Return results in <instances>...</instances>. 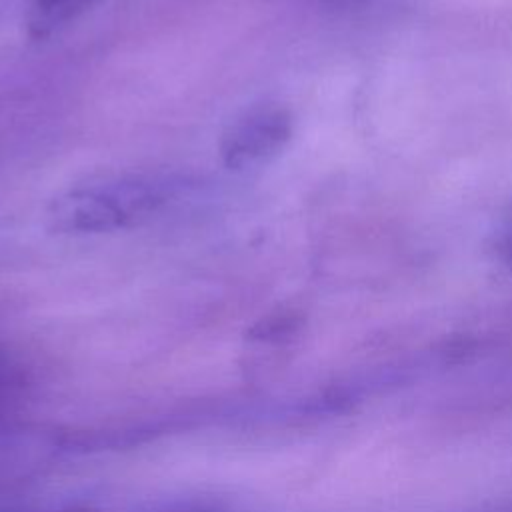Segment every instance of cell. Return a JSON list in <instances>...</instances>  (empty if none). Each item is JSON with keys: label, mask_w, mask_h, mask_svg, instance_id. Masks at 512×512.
Masks as SVG:
<instances>
[{"label": "cell", "mask_w": 512, "mask_h": 512, "mask_svg": "<svg viewBox=\"0 0 512 512\" xmlns=\"http://www.w3.org/2000/svg\"><path fill=\"white\" fill-rule=\"evenodd\" d=\"M172 196L174 184L158 174L102 176L56 194L44 210V224L60 236L128 230L152 220Z\"/></svg>", "instance_id": "1"}, {"label": "cell", "mask_w": 512, "mask_h": 512, "mask_svg": "<svg viewBox=\"0 0 512 512\" xmlns=\"http://www.w3.org/2000/svg\"><path fill=\"white\" fill-rule=\"evenodd\" d=\"M294 134L292 112L274 102L256 104L238 114L222 132L218 150L232 172H250L278 158Z\"/></svg>", "instance_id": "2"}, {"label": "cell", "mask_w": 512, "mask_h": 512, "mask_svg": "<svg viewBox=\"0 0 512 512\" xmlns=\"http://www.w3.org/2000/svg\"><path fill=\"white\" fill-rule=\"evenodd\" d=\"M102 0H32L26 14V32L32 40H46Z\"/></svg>", "instance_id": "3"}, {"label": "cell", "mask_w": 512, "mask_h": 512, "mask_svg": "<svg viewBox=\"0 0 512 512\" xmlns=\"http://www.w3.org/2000/svg\"><path fill=\"white\" fill-rule=\"evenodd\" d=\"M496 252L512 266V208L496 232Z\"/></svg>", "instance_id": "4"}, {"label": "cell", "mask_w": 512, "mask_h": 512, "mask_svg": "<svg viewBox=\"0 0 512 512\" xmlns=\"http://www.w3.org/2000/svg\"><path fill=\"white\" fill-rule=\"evenodd\" d=\"M20 512H98L86 506H68V508H50V510H20Z\"/></svg>", "instance_id": "5"}, {"label": "cell", "mask_w": 512, "mask_h": 512, "mask_svg": "<svg viewBox=\"0 0 512 512\" xmlns=\"http://www.w3.org/2000/svg\"><path fill=\"white\" fill-rule=\"evenodd\" d=\"M12 384V376L8 374V366L0 360V394Z\"/></svg>", "instance_id": "6"}]
</instances>
